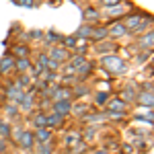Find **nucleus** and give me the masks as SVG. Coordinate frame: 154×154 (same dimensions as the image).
<instances>
[{
    "mask_svg": "<svg viewBox=\"0 0 154 154\" xmlns=\"http://www.w3.org/2000/svg\"><path fill=\"white\" fill-rule=\"evenodd\" d=\"M45 119H48V117H43V115H39V117L35 119V123H37V125H45Z\"/></svg>",
    "mask_w": 154,
    "mask_h": 154,
    "instance_id": "obj_23",
    "label": "nucleus"
},
{
    "mask_svg": "<svg viewBox=\"0 0 154 154\" xmlns=\"http://www.w3.org/2000/svg\"><path fill=\"white\" fill-rule=\"evenodd\" d=\"M123 101H134V91H125L123 93Z\"/></svg>",
    "mask_w": 154,
    "mask_h": 154,
    "instance_id": "obj_21",
    "label": "nucleus"
},
{
    "mask_svg": "<svg viewBox=\"0 0 154 154\" xmlns=\"http://www.w3.org/2000/svg\"><path fill=\"white\" fill-rule=\"evenodd\" d=\"M62 41H64L68 48H76V37H62Z\"/></svg>",
    "mask_w": 154,
    "mask_h": 154,
    "instance_id": "obj_20",
    "label": "nucleus"
},
{
    "mask_svg": "<svg viewBox=\"0 0 154 154\" xmlns=\"http://www.w3.org/2000/svg\"><path fill=\"white\" fill-rule=\"evenodd\" d=\"M95 154H107V152H95Z\"/></svg>",
    "mask_w": 154,
    "mask_h": 154,
    "instance_id": "obj_30",
    "label": "nucleus"
},
{
    "mask_svg": "<svg viewBox=\"0 0 154 154\" xmlns=\"http://www.w3.org/2000/svg\"><path fill=\"white\" fill-rule=\"evenodd\" d=\"M14 66V58L12 56H4L2 62H0V74H4V72H8Z\"/></svg>",
    "mask_w": 154,
    "mask_h": 154,
    "instance_id": "obj_5",
    "label": "nucleus"
},
{
    "mask_svg": "<svg viewBox=\"0 0 154 154\" xmlns=\"http://www.w3.org/2000/svg\"><path fill=\"white\" fill-rule=\"evenodd\" d=\"M103 64H105L109 70H113L115 74H119V72L125 70V64H123L119 58H115V56H105V58H103Z\"/></svg>",
    "mask_w": 154,
    "mask_h": 154,
    "instance_id": "obj_1",
    "label": "nucleus"
},
{
    "mask_svg": "<svg viewBox=\"0 0 154 154\" xmlns=\"http://www.w3.org/2000/svg\"><path fill=\"white\" fill-rule=\"evenodd\" d=\"M6 95L11 97L12 101H21V99H23V93H21V88H19L17 84H11V86H8V91H6Z\"/></svg>",
    "mask_w": 154,
    "mask_h": 154,
    "instance_id": "obj_6",
    "label": "nucleus"
},
{
    "mask_svg": "<svg viewBox=\"0 0 154 154\" xmlns=\"http://www.w3.org/2000/svg\"><path fill=\"white\" fill-rule=\"evenodd\" d=\"M105 11H107V14H111V17H119V14L123 12V8H121V6H115V8H113V6H107Z\"/></svg>",
    "mask_w": 154,
    "mask_h": 154,
    "instance_id": "obj_17",
    "label": "nucleus"
},
{
    "mask_svg": "<svg viewBox=\"0 0 154 154\" xmlns=\"http://www.w3.org/2000/svg\"><path fill=\"white\" fill-rule=\"evenodd\" d=\"M66 144H68V146H76V144H82V142H80V134H74V131L66 134Z\"/></svg>",
    "mask_w": 154,
    "mask_h": 154,
    "instance_id": "obj_8",
    "label": "nucleus"
},
{
    "mask_svg": "<svg viewBox=\"0 0 154 154\" xmlns=\"http://www.w3.org/2000/svg\"><path fill=\"white\" fill-rule=\"evenodd\" d=\"M68 97H70V91H68V88H58V91H56V101L68 99Z\"/></svg>",
    "mask_w": 154,
    "mask_h": 154,
    "instance_id": "obj_15",
    "label": "nucleus"
},
{
    "mask_svg": "<svg viewBox=\"0 0 154 154\" xmlns=\"http://www.w3.org/2000/svg\"><path fill=\"white\" fill-rule=\"evenodd\" d=\"M84 19H86V21H99V12H95V11H86Z\"/></svg>",
    "mask_w": 154,
    "mask_h": 154,
    "instance_id": "obj_19",
    "label": "nucleus"
},
{
    "mask_svg": "<svg viewBox=\"0 0 154 154\" xmlns=\"http://www.w3.org/2000/svg\"><path fill=\"white\" fill-rule=\"evenodd\" d=\"M91 37H93V39H105L107 37V29H103V27H101V29H95V27H93Z\"/></svg>",
    "mask_w": 154,
    "mask_h": 154,
    "instance_id": "obj_12",
    "label": "nucleus"
},
{
    "mask_svg": "<svg viewBox=\"0 0 154 154\" xmlns=\"http://www.w3.org/2000/svg\"><path fill=\"white\" fill-rule=\"evenodd\" d=\"M140 103L142 105H148V109L152 107V93H142L140 95Z\"/></svg>",
    "mask_w": 154,
    "mask_h": 154,
    "instance_id": "obj_13",
    "label": "nucleus"
},
{
    "mask_svg": "<svg viewBox=\"0 0 154 154\" xmlns=\"http://www.w3.org/2000/svg\"><path fill=\"white\" fill-rule=\"evenodd\" d=\"M74 109H76L74 113H80V115H82L84 111H86V107H84V105H78V107H74Z\"/></svg>",
    "mask_w": 154,
    "mask_h": 154,
    "instance_id": "obj_24",
    "label": "nucleus"
},
{
    "mask_svg": "<svg viewBox=\"0 0 154 154\" xmlns=\"http://www.w3.org/2000/svg\"><path fill=\"white\" fill-rule=\"evenodd\" d=\"M152 41H154V33H152V31H148V35L142 37V41H140V48H142V49H150V48H152Z\"/></svg>",
    "mask_w": 154,
    "mask_h": 154,
    "instance_id": "obj_7",
    "label": "nucleus"
},
{
    "mask_svg": "<svg viewBox=\"0 0 154 154\" xmlns=\"http://www.w3.org/2000/svg\"><path fill=\"white\" fill-rule=\"evenodd\" d=\"M17 54L19 56H27V48H17Z\"/></svg>",
    "mask_w": 154,
    "mask_h": 154,
    "instance_id": "obj_27",
    "label": "nucleus"
},
{
    "mask_svg": "<svg viewBox=\"0 0 154 154\" xmlns=\"http://www.w3.org/2000/svg\"><path fill=\"white\" fill-rule=\"evenodd\" d=\"M27 82H29V76H25V74H23V76L19 78V84H17V86H25Z\"/></svg>",
    "mask_w": 154,
    "mask_h": 154,
    "instance_id": "obj_22",
    "label": "nucleus"
},
{
    "mask_svg": "<svg viewBox=\"0 0 154 154\" xmlns=\"http://www.w3.org/2000/svg\"><path fill=\"white\" fill-rule=\"evenodd\" d=\"M91 33H93V27L84 25V27H80V29L76 31V35H74V37H91Z\"/></svg>",
    "mask_w": 154,
    "mask_h": 154,
    "instance_id": "obj_11",
    "label": "nucleus"
},
{
    "mask_svg": "<svg viewBox=\"0 0 154 154\" xmlns=\"http://www.w3.org/2000/svg\"><path fill=\"white\" fill-rule=\"evenodd\" d=\"M14 62H17V68H19L21 72L29 68V60H27V58H19V60H14Z\"/></svg>",
    "mask_w": 154,
    "mask_h": 154,
    "instance_id": "obj_16",
    "label": "nucleus"
},
{
    "mask_svg": "<svg viewBox=\"0 0 154 154\" xmlns=\"http://www.w3.org/2000/svg\"><path fill=\"white\" fill-rule=\"evenodd\" d=\"M70 101H56V115H60V117H64L66 113H70Z\"/></svg>",
    "mask_w": 154,
    "mask_h": 154,
    "instance_id": "obj_4",
    "label": "nucleus"
},
{
    "mask_svg": "<svg viewBox=\"0 0 154 154\" xmlns=\"http://www.w3.org/2000/svg\"><path fill=\"white\" fill-rule=\"evenodd\" d=\"M17 138H19V144H21L23 148H31V146H33V140H35L31 131H23V134H19Z\"/></svg>",
    "mask_w": 154,
    "mask_h": 154,
    "instance_id": "obj_3",
    "label": "nucleus"
},
{
    "mask_svg": "<svg viewBox=\"0 0 154 154\" xmlns=\"http://www.w3.org/2000/svg\"><path fill=\"white\" fill-rule=\"evenodd\" d=\"M68 58V56H66V51H64V49H54V51H51V62H56V64H58V62H62V60H66Z\"/></svg>",
    "mask_w": 154,
    "mask_h": 154,
    "instance_id": "obj_9",
    "label": "nucleus"
},
{
    "mask_svg": "<svg viewBox=\"0 0 154 154\" xmlns=\"http://www.w3.org/2000/svg\"><path fill=\"white\" fill-rule=\"evenodd\" d=\"M37 140L41 144H45V140H49V131L45 130V128H39V131H37Z\"/></svg>",
    "mask_w": 154,
    "mask_h": 154,
    "instance_id": "obj_14",
    "label": "nucleus"
},
{
    "mask_svg": "<svg viewBox=\"0 0 154 154\" xmlns=\"http://www.w3.org/2000/svg\"><path fill=\"white\" fill-rule=\"evenodd\" d=\"M107 35H113V37H123L128 35V29L123 23H113L111 27H107Z\"/></svg>",
    "mask_w": 154,
    "mask_h": 154,
    "instance_id": "obj_2",
    "label": "nucleus"
},
{
    "mask_svg": "<svg viewBox=\"0 0 154 154\" xmlns=\"http://www.w3.org/2000/svg\"><path fill=\"white\" fill-rule=\"evenodd\" d=\"M113 49H115V43L101 41V43H99V48H97V51H99V54H105V51H113Z\"/></svg>",
    "mask_w": 154,
    "mask_h": 154,
    "instance_id": "obj_10",
    "label": "nucleus"
},
{
    "mask_svg": "<svg viewBox=\"0 0 154 154\" xmlns=\"http://www.w3.org/2000/svg\"><path fill=\"white\" fill-rule=\"evenodd\" d=\"M97 101H99V103H105V101H107V95H105V93H101V95L97 97Z\"/></svg>",
    "mask_w": 154,
    "mask_h": 154,
    "instance_id": "obj_25",
    "label": "nucleus"
},
{
    "mask_svg": "<svg viewBox=\"0 0 154 154\" xmlns=\"http://www.w3.org/2000/svg\"><path fill=\"white\" fill-rule=\"evenodd\" d=\"M103 2H105L107 6H111V4H119V2H121V0H103Z\"/></svg>",
    "mask_w": 154,
    "mask_h": 154,
    "instance_id": "obj_28",
    "label": "nucleus"
},
{
    "mask_svg": "<svg viewBox=\"0 0 154 154\" xmlns=\"http://www.w3.org/2000/svg\"><path fill=\"white\" fill-rule=\"evenodd\" d=\"M8 113H11V115H14V113H17V107H12V105H8Z\"/></svg>",
    "mask_w": 154,
    "mask_h": 154,
    "instance_id": "obj_29",
    "label": "nucleus"
},
{
    "mask_svg": "<svg viewBox=\"0 0 154 154\" xmlns=\"http://www.w3.org/2000/svg\"><path fill=\"white\" fill-rule=\"evenodd\" d=\"M39 150H41V154H51V152H49V148L45 146V144H41V148H39Z\"/></svg>",
    "mask_w": 154,
    "mask_h": 154,
    "instance_id": "obj_26",
    "label": "nucleus"
},
{
    "mask_svg": "<svg viewBox=\"0 0 154 154\" xmlns=\"http://www.w3.org/2000/svg\"><path fill=\"white\" fill-rule=\"evenodd\" d=\"M123 105H125L123 101H117V99H115V101H111V103H109V109H111V111H113V109H115V111H121Z\"/></svg>",
    "mask_w": 154,
    "mask_h": 154,
    "instance_id": "obj_18",
    "label": "nucleus"
}]
</instances>
